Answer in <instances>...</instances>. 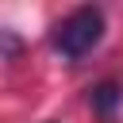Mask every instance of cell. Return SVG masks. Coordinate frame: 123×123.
<instances>
[{"label":"cell","mask_w":123,"mask_h":123,"mask_svg":"<svg viewBox=\"0 0 123 123\" xmlns=\"http://www.w3.org/2000/svg\"><path fill=\"white\" fill-rule=\"evenodd\" d=\"M119 100H123V88H119L115 81H100V85L88 92V104H92V111H100V115H111V111L119 108Z\"/></svg>","instance_id":"cell-2"},{"label":"cell","mask_w":123,"mask_h":123,"mask_svg":"<svg viewBox=\"0 0 123 123\" xmlns=\"http://www.w3.org/2000/svg\"><path fill=\"white\" fill-rule=\"evenodd\" d=\"M4 46H8V50H12V54H15V50H19V42H15V38H4Z\"/></svg>","instance_id":"cell-3"},{"label":"cell","mask_w":123,"mask_h":123,"mask_svg":"<svg viewBox=\"0 0 123 123\" xmlns=\"http://www.w3.org/2000/svg\"><path fill=\"white\" fill-rule=\"evenodd\" d=\"M100 38H104V12L92 8V4L73 8V12L54 27V50H58L62 58H69V62L85 58Z\"/></svg>","instance_id":"cell-1"}]
</instances>
